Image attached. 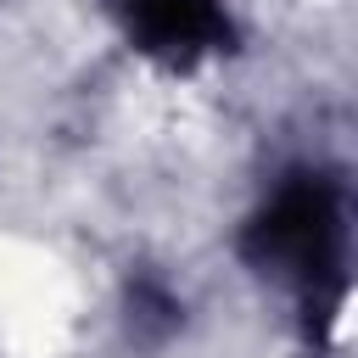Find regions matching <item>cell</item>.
<instances>
[{"mask_svg":"<svg viewBox=\"0 0 358 358\" xmlns=\"http://www.w3.org/2000/svg\"><path fill=\"white\" fill-rule=\"evenodd\" d=\"M336 201L324 185H291L274 196V207L257 218L252 229V252L257 263L280 268V274H319L330 268V252H336Z\"/></svg>","mask_w":358,"mask_h":358,"instance_id":"1","label":"cell"},{"mask_svg":"<svg viewBox=\"0 0 358 358\" xmlns=\"http://www.w3.org/2000/svg\"><path fill=\"white\" fill-rule=\"evenodd\" d=\"M123 17H129V34L140 39V50L168 56V62L207 56L229 34L218 0H123Z\"/></svg>","mask_w":358,"mask_h":358,"instance_id":"2","label":"cell"}]
</instances>
